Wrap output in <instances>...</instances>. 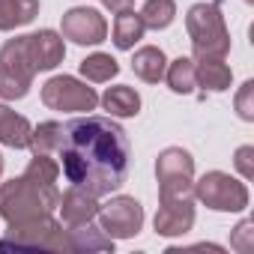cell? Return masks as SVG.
Returning a JSON list of instances; mask_svg holds the SVG:
<instances>
[{
  "mask_svg": "<svg viewBox=\"0 0 254 254\" xmlns=\"http://www.w3.org/2000/svg\"><path fill=\"white\" fill-rule=\"evenodd\" d=\"M27 42H30V54H33V66L36 72H48V69H57L66 57V45H63V36L57 30H39V33H27Z\"/></svg>",
  "mask_w": 254,
  "mask_h": 254,
  "instance_id": "cell-13",
  "label": "cell"
},
{
  "mask_svg": "<svg viewBox=\"0 0 254 254\" xmlns=\"http://www.w3.org/2000/svg\"><path fill=\"white\" fill-rule=\"evenodd\" d=\"M194 197L212 212H242L248 206V186L224 171H206L194 183Z\"/></svg>",
  "mask_w": 254,
  "mask_h": 254,
  "instance_id": "cell-7",
  "label": "cell"
},
{
  "mask_svg": "<svg viewBox=\"0 0 254 254\" xmlns=\"http://www.w3.org/2000/svg\"><path fill=\"white\" fill-rule=\"evenodd\" d=\"M15 248V251H57V254H72L69 233L66 227L48 212L39 218L27 221H12L9 230L0 239V251Z\"/></svg>",
  "mask_w": 254,
  "mask_h": 254,
  "instance_id": "cell-4",
  "label": "cell"
},
{
  "mask_svg": "<svg viewBox=\"0 0 254 254\" xmlns=\"http://www.w3.org/2000/svg\"><path fill=\"white\" fill-rule=\"evenodd\" d=\"M138 15H141L147 30H165L177 18V3H174V0H147Z\"/></svg>",
  "mask_w": 254,
  "mask_h": 254,
  "instance_id": "cell-24",
  "label": "cell"
},
{
  "mask_svg": "<svg viewBox=\"0 0 254 254\" xmlns=\"http://www.w3.org/2000/svg\"><path fill=\"white\" fill-rule=\"evenodd\" d=\"M165 69H168V57H165V51L156 48V45H144V48H138L135 57H132V72H135L141 81H147V84H159V81L165 78Z\"/></svg>",
  "mask_w": 254,
  "mask_h": 254,
  "instance_id": "cell-18",
  "label": "cell"
},
{
  "mask_svg": "<svg viewBox=\"0 0 254 254\" xmlns=\"http://www.w3.org/2000/svg\"><path fill=\"white\" fill-rule=\"evenodd\" d=\"M194 81L203 87V93H224L233 84V69L224 63V57H203L194 60Z\"/></svg>",
  "mask_w": 254,
  "mask_h": 254,
  "instance_id": "cell-14",
  "label": "cell"
},
{
  "mask_svg": "<svg viewBox=\"0 0 254 254\" xmlns=\"http://www.w3.org/2000/svg\"><path fill=\"white\" fill-rule=\"evenodd\" d=\"M30 120L15 114L9 105H0V144L12 150H27L30 144Z\"/></svg>",
  "mask_w": 254,
  "mask_h": 254,
  "instance_id": "cell-16",
  "label": "cell"
},
{
  "mask_svg": "<svg viewBox=\"0 0 254 254\" xmlns=\"http://www.w3.org/2000/svg\"><path fill=\"white\" fill-rule=\"evenodd\" d=\"M60 203V189L48 183H36L27 174L0 183V218L6 224L12 221H27L54 212Z\"/></svg>",
  "mask_w": 254,
  "mask_h": 254,
  "instance_id": "cell-2",
  "label": "cell"
},
{
  "mask_svg": "<svg viewBox=\"0 0 254 254\" xmlns=\"http://www.w3.org/2000/svg\"><path fill=\"white\" fill-rule=\"evenodd\" d=\"M78 69H81V75H84L90 84H105V81H111V78L120 75V63H117L111 54H105V51H96V54L84 57Z\"/></svg>",
  "mask_w": 254,
  "mask_h": 254,
  "instance_id": "cell-22",
  "label": "cell"
},
{
  "mask_svg": "<svg viewBox=\"0 0 254 254\" xmlns=\"http://www.w3.org/2000/svg\"><path fill=\"white\" fill-rule=\"evenodd\" d=\"M236 114L245 123H254V81H245L236 93Z\"/></svg>",
  "mask_w": 254,
  "mask_h": 254,
  "instance_id": "cell-26",
  "label": "cell"
},
{
  "mask_svg": "<svg viewBox=\"0 0 254 254\" xmlns=\"http://www.w3.org/2000/svg\"><path fill=\"white\" fill-rule=\"evenodd\" d=\"M233 165H236V171L242 174V180H254V147H251V144L239 147L236 156H233Z\"/></svg>",
  "mask_w": 254,
  "mask_h": 254,
  "instance_id": "cell-27",
  "label": "cell"
},
{
  "mask_svg": "<svg viewBox=\"0 0 254 254\" xmlns=\"http://www.w3.org/2000/svg\"><path fill=\"white\" fill-rule=\"evenodd\" d=\"M159 200L171 197H194V159L183 147H168L156 159Z\"/></svg>",
  "mask_w": 254,
  "mask_h": 254,
  "instance_id": "cell-6",
  "label": "cell"
},
{
  "mask_svg": "<svg viewBox=\"0 0 254 254\" xmlns=\"http://www.w3.org/2000/svg\"><path fill=\"white\" fill-rule=\"evenodd\" d=\"M144 21H141V15L138 12H132V9H123V12H117V18H114V45L120 48V51H132L141 39H144Z\"/></svg>",
  "mask_w": 254,
  "mask_h": 254,
  "instance_id": "cell-19",
  "label": "cell"
},
{
  "mask_svg": "<svg viewBox=\"0 0 254 254\" xmlns=\"http://www.w3.org/2000/svg\"><path fill=\"white\" fill-rule=\"evenodd\" d=\"M0 177H3V153H0Z\"/></svg>",
  "mask_w": 254,
  "mask_h": 254,
  "instance_id": "cell-29",
  "label": "cell"
},
{
  "mask_svg": "<svg viewBox=\"0 0 254 254\" xmlns=\"http://www.w3.org/2000/svg\"><path fill=\"white\" fill-rule=\"evenodd\" d=\"M42 105L66 114H90L99 105V93L72 75H54L42 84Z\"/></svg>",
  "mask_w": 254,
  "mask_h": 254,
  "instance_id": "cell-8",
  "label": "cell"
},
{
  "mask_svg": "<svg viewBox=\"0 0 254 254\" xmlns=\"http://www.w3.org/2000/svg\"><path fill=\"white\" fill-rule=\"evenodd\" d=\"M96 218L111 239H132L144 227V206L129 194H117L105 206H99Z\"/></svg>",
  "mask_w": 254,
  "mask_h": 254,
  "instance_id": "cell-9",
  "label": "cell"
},
{
  "mask_svg": "<svg viewBox=\"0 0 254 254\" xmlns=\"http://www.w3.org/2000/svg\"><path fill=\"white\" fill-rule=\"evenodd\" d=\"M186 30L191 39L194 60L203 57H227L230 54V30L221 15V0L194 3L186 15Z\"/></svg>",
  "mask_w": 254,
  "mask_h": 254,
  "instance_id": "cell-3",
  "label": "cell"
},
{
  "mask_svg": "<svg viewBox=\"0 0 254 254\" xmlns=\"http://www.w3.org/2000/svg\"><path fill=\"white\" fill-rule=\"evenodd\" d=\"M165 81H168V87L177 96L194 93V87H197V81H194V57H177V60H171L168 69H165Z\"/></svg>",
  "mask_w": 254,
  "mask_h": 254,
  "instance_id": "cell-21",
  "label": "cell"
},
{
  "mask_svg": "<svg viewBox=\"0 0 254 254\" xmlns=\"http://www.w3.org/2000/svg\"><path fill=\"white\" fill-rule=\"evenodd\" d=\"M230 248H236L239 254H251L254 251V221L251 218H242L233 233H230Z\"/></svg>",
  "mask_w": 254,
  "mask_h": 254,
  "instance_id": "cell-25",
  "label": "cell"
},
{
  "mask_svg": "<svg viewBox=\"0 0 254 254\" xmlns=\"http://www.w3.org/2000/svg\"><path fill=\"white\" fill-rule=\"evenodd\" d=\"M60 224L63 227H75V224H84V221H93L96 212H99V197L90 194L87 189H78V186H69L63 194H60Z\"/></svg>",
  "mask_w": 254,
  "mask_h": 254,
  "instance_id": "cell-12",
  "label": "cell"
},
{
  "mask_svg": "<svg viewBox=\"0 0 254 254\" xmlns=\"http://www.w3.org/2000/svg\"><path fill=\"white\" fill-rule=\"evenodd\" d=\"M153 227L159 236H186L194 227V203L191 197H171L159 200V212L153 218Z\"/></svg>",
  "mask_w": 254,
  "mask_h": 254,
  "instance_id": "cell-11",
  "label": "cell"
},
{
  "mask_svg": "<svg viewBox=\"0 0 254 254\" xmlns=\"http://www.w3.org/2000/svg\"><path fill=\"white\" fill-rule=\"evenodd\" d=\"M60 144H63V123L48 120V123H39L36 129H30V144H27V150L51 156V153L60 150Z\"/></svg>",
  "mask_w": 254,
  "mask_h": 254,
  "instance_id": "cell-23",
  "label": "cell"
},
{
  "mask_svg": "<svg viewBox=\"0 0 254 254\" xmlns=\"http://www.w3.org/2000/svg\"><path fill=\"white\" fill-rule=\"evenodd\" d=\"M63 177L96 197L114 194L129 174V138L114 117H78L63 126Z\"/></svg>",
  "mask_w": 254,
  "mask_h": 254,
  "instance_id": "cell-1",
  "label": "cell"
},
{
  "mask_svg": "<svg viewBox=\"0 0 254 254\" xmlns=\"http://www.w3.org/2000/svg\"><path fill=\"white\" fill-rule=\"evenodd\" d=\"M60 36L63 39H72L75 45H99L108 39V21L99 9H90V6H72L66 15H63V24H60Z\"/></svg>",
  "mask_w": 254,
  "mask_h": 254,
  "instance_id": "cell-10",
  "label": "cell"
},
{
  "mask_svg": "<svg viewBox=\"0 0 254 254\" xmlns=\"http://www.w3.org/2000/svg\"><path fill=\"white\" fill-rule=\"evenodd\" d=\"M39 15V0H0V30H18Z\"/></svg>",
  "mask_w": 254,
  "mask_h": 254,
  "instance_id": "cell-20",
  "label": "cell"
},
{
  "mask_svg": "<svg viewBox=\"0 0 254 254\" xmlns=\"http://www.w3.org/2000/svg\"><path fill=\"white\" fill-rule=\"evenodd\" d=\"M102 6L111 9V12H123V9H132L135 0H102Z\"/></svg>",
  "mask_w": 254,
  "mask_h": 254,
  "instance_id": "cell-28",
  "label": "cell"
},
{
  "mask_svg": "<svg viewBox=\"0 0 254 254\" xmlns=\"http://www.w3.org/2000/svg\"><path fill=\"white\" fill-rule=\"evenodd\" d=\"M245 3H254V0H245Z\"/></svg>",
  "mask_w": 254,
  "mask_h": 254,
  "instance_id": "cell-30",
  "label": "cell"
},
{
  "mask_svg": "<svg viewBox=\"0 0 254 254\" xmlns=\"http://www.w3.org/2000/svg\"><path fill=\"white\" fill-rule=\"evenodd\" d=\"M99 105L108 111V117L114 120H129V117H138L141 114V96L135 87H126V84H117V87H108L102 96H99Z\"/></svg>",
  "mask_w": 254,
  "mask_h": 254,
  "instance_id": "cell-15",
  "label": "cell"
},
{
  "mask_svg": "<svg viewBox=\"0 0 254 254\" xmlns=\"http://www.w3.org/2000/svg\"><path fill=\"white\" fill-rule=\"evenodd\" d=\"M33 75H36V66H33L27 36L6 39V45L0 48V99L6 102L24 99L30 93Z\"/></svg>",
  "mask_w": 254,
  "mask_h": 254,
  "instance_id": "cell-5",
  "label": "cell"
},
{
  "mask_svg": "<svg viewBox=\"0 0 254 254\" xmlns=\"http://www.w3.org/2000/svg\"><path fill=\"white\" fill-rule=\"evenodd\" d=\"M69 233V245H72V254H81V251H114V239L93 221H84V224H75V227H66Z\"/></svg>",
  "mask_w": 254,
  "mask_h": 254,
  "instance_id": "cell-17",
  "label": "cell"
}]
</instances>
